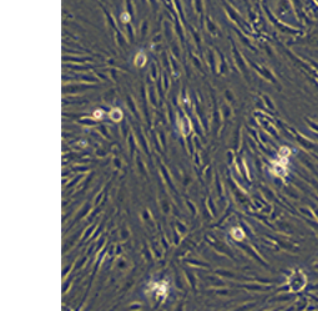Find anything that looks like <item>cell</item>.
Wrapping results in <instances>:
<instances>
[{"label":"cell","mask_w":318,"mask_h":311,"mask_svg":"<svg viewBox=\"0 0 318 311\" xmlns=\"http://www.w3.org/2000/svg\"><path fill=\"white\" fill-rule=\"evenodd\" d=\"M147 31H148V21H147V19H145L141 23V26H140V34H141V37H145L146 34H147Z\"/></svg>","instance_id":"cell-8"},{"label":"cell","mask_w":318,"mask_h":311,"mask_svg":"<svg viewBox=\"0 0 318 311\" xmlns=\"http://www.w3.org/2000/svg\"><path fill=\"white\" fill-rule=\"evenodd\" d=\"M140 1H141L143 5H146V4H147V0H140Z\"/></svg>","instance_id":"cell-15"},{"label":"cell","mask_w":318,"mask_h":311,"mask_svg":"<svg viewBox=\"0 0 318 311\" xmlns=\"http://www.w3.org/2000/svg\"><path fill=\"white\" fill-rule=\"evenodd\" d=\"M192 9L195 10V13L197 14V16L200 18L201 23H204V11H205V1L204 0H192L191 1Z\"/></svg>","instance_id":"cell-1"},{"label":"cell","mask_w":318,"mask_h":311,"mask_svg":"<svg viewBox=\"0 0 318 311\" xmlns=\"http://www.w3.org/2000/svg\"><path fill=\"white\" fill-rule=\"evenodd\" d=\"M109 117H110L112 121L119 122V121L122 118V112L120 111V108H112V110L110 111V113H109Z\"/></svg>","instance_id":"cell-5"},{"label":"cell","mask_w":318,"mask_h":311,"mask_svg":"<svg viewBox=\"0 0 318 311\" xmlns=\"http://www.w3.org/2000/svg\"><path fill=\"white\" fill-rule=\"evenodd\" d=\"M125 30H126V34H127V37H129V40L132 42V41H134V36H135V33H134V28H132V25H131L130 23H126V24H125Z\"/></svg>","instance_id":"cell-6"},{"label":"cell","mask_w":318,"mask_h":311,"mask_svg":"<svg viewBox=\"0 0 318 311\" xmlns=\"http://www.w3.org/2000/svg\"><path fill=\"white\" fill-rule=\"evenodd\" d=\"M206 26H207V30H209L210 34L212 35L218 34V28H217V25L215 24V21L212 20V18L210 15L206 16Z\"/></svg>","instance_id":"cell-2"},{"label":"cell","mask_w":318,"mask_h":311,"mask_svg":"<svg viewBox=\"0 0 318 311\" xmlns=\"http://www.w3.org/2000/svg\"><path fill=\"white\" fill-rule=\"evenodd\" d=\"M103 115H104V112H103V110H96L95 112H94V117L96 118V120H99V118H101L103 117Z\"/></svg>","instance_id":"cell-13"},{"label":"cell","mask_w":318,"mask_h":311,"mask_svg":"<svg viewBox=\"0 0 318 311\" xmlns=\"http://www.w3.org/2000/svg\"><path fill=\"white\" fill-rule=\"evenodd\" d=\"M147 3H148V5H150V8H151L152 11H156V10H157V6H159L157 0H147Z\"/></svg>","instance_id":"cell-12"},{"label":"cell","mask_w":318,"mask_h":311,"mask_svg":"<svg viewBox=\"0 0 318 311\" xmlns=\"http://www.w3.org/2000/svg\"><path fill=\"white\" fill-rule=\"evenodd\" d=\"M100 3H101V4H104V3H106V0H100Z\"/></svg>","instance_id":"cell-16"},{"label":"cell","mask_w":318,"mask_h":311,"mask_svg":"<svg viewBox=\"0 0 318 311\" xmlns=\"http://www.w3.org/2000/svg\"><path fill=\"white\" fill-rule=\"evenodd\" d=\"M263 99H265V101H266V104L268 105V106H270V107H271V108H272V110H273V108H275V106H273V104H272V102H271V99H270V97H268V96H263Z\"/></svg>","instance_id":"cell-14"},{"label":"cell","mask_w":318,"mask_h":311,"mask_svg":"<svg viewBox=\"0 0 318 311\" xmlns=\"http://www.w3.org/2000/svg\"><path fill=\"white\" fill-rule=\"evenodd\" d=\"M190 1H192V0H190Z\"/></svg>","instance_id":"cell-17"},{"label":"cell","mask_w":318,"mask_h":311,"mask_svg":"<svg viewBox=\"0 0 318 311\" xmlns=\"http://www.w3.org/2000/svg\"><path fill=\"white\" fill-rule=\"evenodd\" d=\"M181 128H182L183 135H187V133L190 132V121H188L186 117L181 120Z\"/></svg>","instance_id":"cell-7"},{"label":"cell","mask_w":318,"mask_h":311,"mask_svg":"<svg viewBox=\"0 0 318 311\" xmlns=\"http://www.w3.org/2000/svg\"><path fill=\"white\" fill-rule=\"evenodd\" d=\"M131 19H132V16H131V15H130L127 11H125V10H124V11L121 13V15H120V20H121L124 24H126V23H130V20H131Z\"/></svg>","instance_id":"cell-9"},{"label":"cell","mask_w":318,"mask_h":311,"mask_svg":"<svg viewBox=\"0 0 318 311\" xmlns=\"http://www.w3.org/2000/svg\"><path fill=\"white\" fill-rule=\"evenodd\" d=\"M127 106L131 108L132 113L137 115V111H136V106H135V104H134V100L131 99V96H127Z\"/></svg>","instance_id":"cell-10"},{"label":"cell","mask_w":318,"mask_h":311,"mask_svg":"<svg viewBox=\"0 0 318 311\" xmlns=\"http://www.w3.org/2000/svg\"><path fill=\"white\" fill-rule=\"evenodd\" d=\"M124 10L127 11L132 18L135 15V10H136V6H135V1L134 0H125L124 1Z\"/></svg>","instance_id":"cell-3"},{"label":"cell","mask_w":318,"mask_h":311,"mask_svg":"<svg viewBox=\"0 0 318 311\" xmlns=\"http://www.w3.org/2000/svg\"><path fill=\"white\" fill-rule=\"evenodd\" d=\"M188 29H190L191 34H192V36H193V39H195V41H196V44H197V45H200V36H198V34H197V31H196L192 26H188Z\"/></svg>","instance_id":"cell-11"},{"label":"cell","mask_w":318,"mask_h":311,"mask_svg":"<svg viewBox=\"0 0 318 311\" xmlns=\"http://www.w3.org/2000/svg\"><path fill=\"white\" fill-rule=\"evenodd\" d=\"M146 55L142 52V51H140L136 56H135V66L136 67H143L145 65H146Z\"/></svg>","instance_id":"cell-4"}]
</instances>
